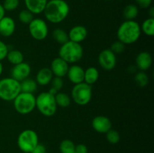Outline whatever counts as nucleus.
<instances>
[{"instance_id": "obj_27", "label": "nucleus", "mask_w": 154, "mask_h": 153, "mask_svg": "<svg viewBox=\"0 0 154 153\" xmlns=\"http://www.w3.org/2000/svg\"><path fill=\"white\" fill-rule=\"evenodd\" d=\"M75 145L70 140H63L60 145V150L61 153H75Z\"/></svg>"}, {"instance_id": "obj_30", "label": "nucleus", "mask_w": 154, "mask_h": 153, "mask_svg": "<svg viewBox=\"0 0 154 153\" xmlns=\"http://www.w3.org/2000/svg\"><path fill=\"white\" fill-rule=\"evenodd\" d=\"M106 139L111 144L118 143L120 140V135L116 130L111 128L106 133Z\"/></svg>"}, {"instance_id": "obj_23", "label": "nucleus", "mask_w": 154, "mask_h": 153, "mask_svg": "<svg viewBox=\"0 0 154 153\" xmlns=\"http://www.w3.org/2000/svg\"><path fill=\"white\" fill-rule=\"evenodd\" d=\"M123 16L126 20H134L138 16V8L134 4H129L123 9Z\"/></svg>"}, {"instance_id": "obj_28", "label": "nucleus", "mask_w": 154, "mask_h": 153, "mask_svg": "<svg viewBox=\"0 0 154 153\" xmlns=\"http://www.w3.org/2000/svg\"><path fill=\"white\" fill-rule=\"evenodd\" d=\"M18 19L22 23L29 25L31 22V21L34 19V14L27 9H24L19 13Z\"/></svg>"}, {"instance_id": "obj_16", "label": "nucleus", "mask_w": 154, "mask_h": 153, "mask_svg": "<svg viewBox=\"0 0 154 153\" xmlns=\"http://www.w3.org/2000/svg\"><path fill=\"white\" fill-rule=\"evenodd\" d=\"M66 75L69 80L75 85L84 82V69L78 64H72V66H69Z\"/></svg>"}, {"instance_id": "obj_39", "label": "nucleus", "mask_w": 154, "mask_h": 153, "mask_svg": "<svg viewBox=\"0 0 154 153\" xmlns=\"http://www.w3.org/2000/svg\"><path fill=\"white\" fill-rule=\"evenodd\" d=\"M149 15H150V17L154 18V8L150 7L149 9Z\"/></svg>"}, {"instance_id": "obj_41", "label": "nucleus", "mask_w": 154, "mask_h": 153, "mask_svg": "<svg viewBox=\"0 0 154 153\" xmlns=\"http://www.w3.org/2000/svg\"><path fill=\"white\" fill-rule=\"evenodd\" d=\"M2 72H3V65H2V64L1 62H0V76L2 75Z\"/></svg>"}, {"instance_id": "obj_14", "label": "nucleus", "mask_w": 154, "mask_h": 153, "mask_svg": "<svg viewBox=\"0 0 154 153\" xmlns=\"http://www.w3.org/2000/svg\"><path fill=\"white\" fill-rule=\"evenodd\" d=\"M68 35L69 40L75 43L81 44L87 38L88 31L84 26H75L71 28Z\"/></svg>"}, {"instance_id": "obj_34", "label": "nucleus", "mask_w": 154, "mask_h": 153, "mask_svg": "<svg viewBox=\"0 0 154 153\" xmlns=\"http://www.w3.org/2000/svg\"><path fill=\"white\" fill-rule=\"evenodd\" d=\"M8 52V46L2 40H0V62H2L6 58Z\"/></svg>"}, {"instance_id": "obj_20", "label": "nucleus", "mask_w": 154, "mask_h": 153, "mask_svg": "<svg viewBox=\"0 0 154 153\" xmlns=\"http://www.w3.org/2000/svg\"><path fill=\"white\" fill-rule=\"evenodd\" d=\"M99 77V71L96 68L89 67L84 70V82L88 85H93L97 82Z\"/></svg>"}, {"instance_id": "obj_11", "label": "nucleus", "mask_w": 154, "mask_h": 153, "mask_svg": "<svg viewBox=\"0 0 154 153\" xmlns=\"http://www.w3.org/2000/svg\"><path fill=\"white\" fill-rule=\"evenodd\" d=\"M31 73V67L26 62L20 63L15 64L11 70V77L14 78L16 80L21 82L23 80L29 77Z\"/></svg>"}, {"instance_id": "obj_38", "label": "nucleus", "mask_w": 154, "mask_h": 153, "mask_svg": "<svg viewBox=\"0 0 154 153\" xmlns=\"http://www.w3.org/2000/svg\"><path fill=\"white\" fill-rule=\"evenodd\" d=\"M5 16V10L2 4H0V20L2 19Z\"/></svg>"}, {"instance_id": "obj_21", "label": "nucleus", "mask_w": 154, "mask_h": 153, "mask_svg": "<svg viewBox=\"0 0 154 153\" xmlns=\"http://www.w3.org/2000/svg\"><path fill=\"white\" fill-rule=\"evenodd\" d=\"M20 82V89L22 92L33 94L37 90L38 84L34 80L30 79V78L28 77Z\"/></svg>"}, {"instance_id": "obj_5", "label": "nucleus", "mask_w": 154, "mask_h": 153, "mask_svg": "<svg viewBox=\"0 0 154 153\" xmlns=\"http://www.w3.org/2000/svg\"><path fill=\"white\" fill-rule=\"evenodd\" d=\"M21 92L20 82L12 77L0 80V98L5 101L14 100Z\"/></svg>"}, {"instance_id": "obj_18", "label": "nucleus", "mask_w": 154, "mask_h": 153, "mask_svg": "<svg viewBox=\"0 0 154 153\" xmlns=\"http://www.w3.org/2000/svg\"><path fill=\"white\" fill-rule=\"evenodd\" d=\"M48 2V0H24L26 9L31 11L33 14L43 13Z\"/></svg>"}, {"instance_id": "obj_42", "label": "nucleus", "mask_w": 154, "mask_h": 153, "mask_svg": "<svg viewBox=\"0 0 154 153\" xmlns=\"http://www.w3.org/2000/svg\"><path fill=\"white\" fill-rule=\"evenodd\" d=\"M22 153H29V152H22Z\"/></svg>"}, {"instance_id": "obj_10", "label": "nucleus", "mask_w": 154, "mask_h": 153, "mask_svg": "<svg viewBox=\"0 0 154 153\" xmlns=\"http://www.w3.org/2000/svg\"><path fill=\"white\" fill-rule=\"evenodd\" d=\"M98 61L104 70H111L117 64V57L111 50L105 49L99 53Z\"/></svg>"}, {"instance_id": "obj_36", "label": "nucleus", "mask_w": 154, "mask_h": 153, "mask_svg": "<svg viewBox=\"0 0 154 153\" xmlns=\"http://www.w3.org/2000/svg\"><path fill=\"white\" fill-rule=\"evenodd\" d=\"M137 4L142 8H148L150 7L152 0H135Z\"/></svg>"}, {"instance_id": "obj_25", "label": "nucleus", "mask_w": 154, "mask_h": 153, "mask_svg": "<svg viewBox=\"0 0 154 153\" xmlns=\"http://www.w3.org/2000/svg\"><path fill=\"white\" fill-rule=\"evenodd\" d=\"M141 30L147 36L153 37L154 35V18L149 17L142 22Z\"/></svg>"}, {"instance_id": "obj_43", "label": "nucleus", "mask_w": 154, "mask_h": 153, "mask_svg": "<svg viewBox=\"0 0 154 153\" xmlns=\"http://www.w3.org/2000/svg\"><path fill=\"white\" fill-rule=\"evenodd\" d=\"M107 1H110V0H107Z\"/></svg>"}, {"instance_id": "obj_19", "label": "nucleus", "mask_w": 154, "mask_h": 153, "mask_svg": "<svg viewBox=\"0 0 154 153\" xmlns=\"http://www.w3.org/2000/svg\"><path fill=\"white\" fill-rule=\"evenodd\" d=\"M54 77L52 71L49 68H43L38 71L36 74L35 81L38 85L47 86L51 83Z\"/></svg>"}, {"instance_id": "obj_40", "label": "nucleus", "mask_w": 154, "mask_h": 153, "mask_svg": "<svg viewBox=\"0 0 154 153\" xmlns=\"http://www.w3.org/2000/svg\"><path fill=\"white\" fill-rule=\"evenodd\" d=\"M48 92L51 93V94H53V95H55V94H57V93L58 92H57V90L55 89V88H52V87H51V88H50L49 91H48Z\"/></svg>"}, {"instance_id": "obj_32", "label": "nucleus", "mask_w": 154, "mask_h": 153, "mask_svg": "<svg viewBox=\"0 0 154 153\" xmlns=\"http://www.w3.org/2000/svg\"><path fill=\"white\" fill-rule=\"evenodd\" d=\"M110 50H111L114 54H120L124 51L125 44L123 43H122L121 41H120V40H117V41L114 42V43L111 45Z\"/></svg>"}, {"instance_id": "obj_22", "label": "nucleus", "mask_w": 154, "mask_h": 153, "mask_svg": "<svg viewBox=\"0 0 154 153\" xmlns=\"http://www.w3.org/2000/svg\"><path fill=\"white\" fill-rule=\"evenodd\" d=\"M6 58L11 64L15 65V64L23 62L24 57L21 51L18 50H8Z\"/></svg>"}, {"instance_id": "obj_3", "label": "nucleus", "mask_w": 154, "mask_h": 153, "mask_svg": "<svg viewBox=\"0 0 154 153\" xmlns=\"http://www.w3.org/2000/svg\"><path fill=\"white\" fill-rule=\"evenodd\" d=\"M84 50L81 44L69 40L61 45L59 50V57L68 64H75L82 58Z\"/></svg>"}, {"instance_id": "obj_1", "label": "nucleus", "mask_w": 154, "mask_h": 153, "mask_svg": "<svg viewBox=\"0 0 154 153\" xmlns=\"http://www.w3.org/2000/svg\"><path fill=\"white\" fill-rule=\"evenodd\" d=\"M69 11L70 8L65 0H50L47 3L43 13L47 20L57 24L65 20Z\"/></svg>"}, {"instance_id": "obj_24", "label": "nucleus", "mask_w": 154, "mask_h": 153, "mask_svg": "<svg viewBox=\"0 0 154 153\" xmlns=\"http://www.w3.org/2000/svg\"><path fill=\"white\" fill-rule=\"evenodd\" d=\"M57 106L68 107L71 104V98L68 94L64 92H57L54 95Z\"/></svg>"}, {"instance_id": "obj_35", "label": "nucleus", "mask_w": 154, "mask_h": 153, "mask_svg": "<svg viewBox=\"0 0 154 153\" xmlns=\"http://www.w3.org/2000/svg\"><path fill=\"white\" fill-rule=\"evenodd\" d=\"M30 153H47L46 147L42 143H38V145L33 148L32 151Z\"/></svg>"}, {"instance_id": "obj_26", "label": "nucleus", "mask_w": 154, "mask_h": 153, "mask_svg": "<svg viewBox=\"0 0 154 153\" xmlns=\"http://www.w3.org/2000/svg\"><path fill=\"white\" fill-rule=\"evenodd\" d=\"M53 38L57 43L60 44L61 45L69 40L68 33L60 28H56L53 31Z\"/></svg>"}, {"instance_id": "obj_29", "label": "nucleus", "mask_w": 154, "mask_h": 153, "mask_svg": "<svg viewBox=\"0 0 154 153\" xmlns=\"http://www.w3.org/2000/svg\"><path fill=\"white\" fill-rule=\"evenodd\" d=\"M135 82H136V83L138 84L139 86L144 87L148 84L149 78L145 72L140 70V71L137 72V73L135 74Z\"/></svg>"}, {"instance_id": "obj_7", "label": "nucleus", "mask_w": 154, "mask_h": 153, "mask_svg": "<svg viewBox=\"0 0 154 153\" xmlns=\"http://www.w3.org/2000/svg\"><path fill=\"white\" fill-rule=\"evenodd\" d=\"M92 94V86L83 82L74 86L72 90V98L78 105L84 106L90 103Z\"/></svg>"}, {"instance_id": "obj_6", "label": "nucleus", "mask_w": 154, "mask_h": 153, "mask_svg": "<svg viewBox=\"0 0 154 153\" xmlns=\"http://www.w3.org/2000/svg\"><path fill=\"white\" fill-rule=\"evenodd\" d=\"M13 101L15 110L21 115H27L35 108V96L32 93L21 92Z\"/></svg>"}, {"instance_id": "obj_33", "label": "nucleus", "mask_w": 154, "mask_h": 153, "mask_svg": "<svg viewBox=\"0 0 154 153\" xmlns=\"http://www.w3.org/2000/svg\"><path fill=\"white\" fill-rule=\"evenodd\" d=\"M51 87L55 88L57 92L61 90L63 87V80L62 77H59V76H54L51 80Z\"/></svg>"}, {"instance_id": "obj_15", "label": "nucleus", "mask_w": 154, "mask_h": 153, "mask_svg": "<svg viewBox=\"0 0 154 153\" xmlns=\"http://www.w3.org/2000/svg\"><path fill=\"white\" fill-rule=\"evenodd\" d=\"M16 23L13 18L5 16L0 20V34L3 37H10L14 33Z\"/></svg>"}, {"instance_id": "obj_8", "label": "nucleus", "mask_w": 154, "mask_h": 153, "mask_svg": "<svg viewBox=\"0 0 154 153\" xmlns=\"http://www.w3.org/2000/svg\"><path fill=\"white\" fill-rule=\"evenodd\" d=\"M17 146L22 152H31L38 143V136L35 130L26 129L17 137Z\"/></svg>"}, {"instance_id": "obj_2", "label": "nucleus", "mask_w": 154, "mask_h": 153, "mask_svg": "<svg viewBox=\"0 0 154 153\" xmlns=\"http://www.w3.org/2000/svg\"><path fill=\"white\" fill-rule=\"evenodd\" d=\"M141 34V26L135 20H126L117 29L118 40L126 44H132L139 39Z\"/></svg>"}, {"instance_id": "obj_37", "label": "nucleus", "mask_w": 154, "mask_h": 153, "mask_svg": "<svg viewBox=\"0 0 154 153\" xmlns=\"http://www.w3.org/2000/svg\"><path fill=\"white\" fill-rule=\"evenodd\" d=\"M75 153H88V148L84 144H78L75 146Z\"/></svg>"}, {"instance_id": "obj_31", "label": "nucleus", "mask_w": 154, "mask_h": 153, "mask_svg": "<svg viewBox=\"0 0 154 153\" xmlns=\"http://www.w3.org/2000/svg\"><path fill=\"white\" fill-rule=\"evenodd\" d=\"M19 4V0H5L2 6L5 11H13L17 8Z\"/></svg>"}, {"instance_id": "obj_17", "label": "nucleus", "mask_w": 154, "mask_h": 153, "mask_svg": "<svg viewBox=\"0 0 154 153\" xmlns=\"http://www.w3.org/2000/svg\"><path fill=\"white\" fill-rule=\"evenodd\" d=\"M135 63H136L137 68L141 71L148 70L151 67L152 63H153L151 55L150 52L147 51L141 52L136 56Z\"/></svg>"}, {"instance_id": "obj_13", "label": "nucleus", "mask_w": 154, "mask_h": 153, "mask_svg": "<svg viewBox=\"0 0 154 153\" xmlns=\"http://www.w3.org/2000/svg\"><path fill=\"white\" fill-rule=\"evenodd\" d=\"M69 65L66 61L60 57L55 58L51 64V70L55 76L62 77L67 74Z\"/></svg>"}, {"instance_id": "obj_9", "label": "nucleus", "mask_w": 154, "mask_h": 153, "mask_svg": "<svg viewBox=\"0 0 154 153\" xmlns=\"http://www.w3.org/2000/svg\"><path fill=\"white\" fill-rule=\"evenodd\" d=\"M29 32L35 40H43L48 34V24L41 18H34L29 24Z\"/></svg>"}, {"instance_id": "obj_12", "label": "nucleus", "mask_w": 154, "mask_h": 153, "mask_svg": "<svg viewBox=\"0 0 154 153\" xmlns=\"http://www.w3.org/2000/svg\"><path fill=\"white\" fill-rule=\"evenodd\" d=\"M92 127L98 133L106 134L112 128V122L107 116H97L92 121Z\"/></svg>"}, {"instance_id": "obj_4", "label": "nucleus", "mask_w": 154, "mask_h": 153, "mask_svg": "<svg viewBox=\"0 0 154 153\" xmlns=\"http://www.w3.org/2000/svg\"><path fill=\"white\" fill-rule=\"evenodd\" d=\"M35 107L45 116H52L57 110L55 97L48 92L40 93L35 98Z\"/></svg>"}]
</instances>
